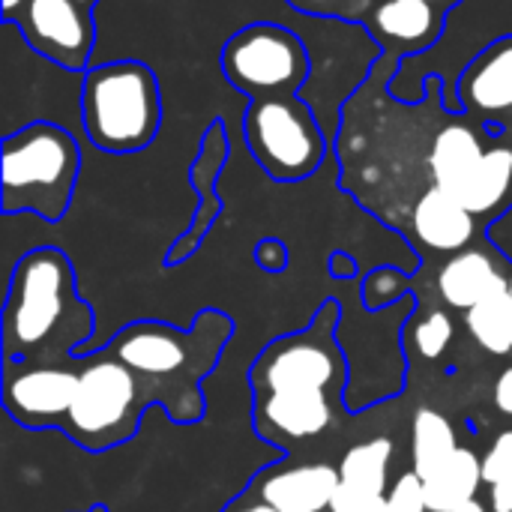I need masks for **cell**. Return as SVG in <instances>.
Returning a JSON list of instances; mask_svg holds the SVG:
<instances>
[{
	"mask_svg": "<svg viewBox=\"0 0 512 512\" xmlns=\"http://www.w3.org/2000/svg\"><path fill=\"white\" fill-rule=\"evenodd\" d=\"M453 512H489V510H486V507H483V504H480V501L474 498V501H468V504L456 507V510H453Z\"/></svg>",
	"mask_w": 512,
	"mask_h": 512,
	"instance_id": "d6a6232c",
	"label": "cell"
},
{
	"mask_svg": "<svg viewBox=\"0 0 512 512\" xmlns=\"http://www.w3.org/2000/svg\"><path fill=\"white\" fill-rule=\"evenodd\" d=\"M222 75L249 102L267 96H294L312 75V57L303 39L285 24L255 21L240 27L222 48Z\"/></svg>",
	"mask_w": 512,
	"mask_h": 512,
	"instance_id": "8992f818",
	"label": "cell"
},
{
	"mask_svg": "<svg viewBox=\"0 0 512 512\" xmlns=\"http://www.w3.org/2000/svg\"><path fill=\"white\" fill-rule=\"evenodd\" d=\"M114 354L132 372L168 375L186 363V342L162 324H135L114 342Z\"/></svg>",
	"mask_w": 512,
	"mask_h": 512,
	"instance_id": "e0dca14e",
	"label": "cell"
},
{
	"mask_svg": "<svg viewBox=\"0 0 512 512\" xmlns=\"http://www.w3.org/2000/svg\"><path fill=\"white\" fill-rule=\"evenodd\" d=\"M456 450H459V444H456V432H453L450 420L444 414L432 411V408H420L417 417H414V444H411L414 474L420 480H426Z\"/></svg>",
	"mask_w": 512,
	"mask_h": 512,
	"instance_id": "7402d4cb",
	"label": "cell"
},
{
	"mask_svg": "<svg viewBox=\"0 0 512 512\" xmlns=\"http://www.w3.org/2000/svg\"><path fill=\"white\" fill-rule=\"evenodd\" d=\"M474 342L495 354V357H507L512 354V288H501L495 294H489L486 300H480L474 309H468L465 318Z\"/></svg>",
	"mask_w": 512,
	"mask_h": 512,
	"instance_id": "44dd1931",
	"label": "cell"
},
{
	"mask_svg": "<svg viewBox=\"0 0 512 512\" xmlns=\"http://www.w3.org/2000/svg\"><path fill=\"white\" fill-rule=\"evenodd\" d=\"M81 126L102 153L147 150L162 129V90L153 66L144 60L90 66L81 78Z\"/></svg>",
	"mask_w": 512,
	"mask_h": 512,
	"instance_id": "7a4b0ae2",
	"label": "cell"
},
{
	"mask_svg": "<svg viewBox=\"0 0 512 512\" xmlns=\"http://www.w3.org/2000/svg\"><path fill=\"white\" fill-rule=\"evenodd\" d=\"M228 153H231V141H228V126L222 117L210 120L204 135H201V147H198V156L189 168V180L192 186L198 189V213H195V222L192 228L183 234V240L177 243V249L171 252V261H180L183 255L195 252V246L201 243V237L207 234V228L216 222V216L222 213V201L216 195V180L228 162Z\"/></svg>",
	"mask_w": 512,
	"mask_h": 512,
	"instance_id": "7c38bea8",
	"label": "cell"
},
{
	"mask_svg": "<svg viewBox=\"0 0 512 512\" xmlns=\"http://www.w3.org/2000/svg\"><path fill=\"white\" fill-rule=\"evenodd\" d=\"M492 399H495V408H498L504 417H512V366H507V369L495 378Z\"/></svg>",
	"mask_w": 512,
	"mask_h": 512,
	"instance_id": "83f0119b",
	"label": "cell"
},
{
	"mask_svg": "<svg viewBox=\"0 0 512 512\" xmlns=\"http://www.w3.org/2000/svg\"><path fill=\"white\" fill-rule=\"evenodd\" d=\"M429 3H435V6H441V9H447V12H450V9H456L462 0H429Z\"/></svg>",
	"mask_w": 512,
	"mask_h": 512,
	"instance_id": "836d02e7",
	"label": "cell"
},
{
	"mask_svg": "<svg viewBox=\"0 0 512 512\" xmlns=\"http://www.w3.org/2000/svg\"><path fill=\"white\" fill-rule=\"evenodd\" d=\"M492 510L512 512V477L492 486Z\"/></svg>",
	"mask_w": 512,
	"mask_h": 512,
	"instance_id": "f1b7e54d",
	"label": "cell"
},
{
	"mask_svg": "<svg viewBox=\"0 0 512 512\" xmlns=\"http://www.w3.org/2000/svg\"><path fill=\"white\" fill-rule=\"evenodd\" d=\"M507 276L498 270V264L480 252V249H465L459 255H453L441 276H438V288H441V297L456 306V309H474L480 300H486L489 294L507 288Z\"/></svg>",
	"mask_w": 512,
	"mask_h": 512,
	"instance_id": "ac0fdd59",
	"label": "cell"
},
{
	"mask_svg": "<svg viewBox=\"0 0 512 512\" xmlns=\"http://www.w3.org/2000/svg\"><path fill=\"white\" fill-rule=\"evenodd\" d=\"M255 258H258V264L264 270H273L276 273V270H282L288 264V249L279 240H264V243H258Z\"/></svg>",
	"mask_w": 512,
	"mask_h": 512,
	"instance_id": "4316f807",
	"label": "cell"
},
{
	"mask_svg": "<svg viewBox=\"0 0 512 512\" xmlns=\"http://www.w3.org/2000/svg\"><path fill=\"white\" fill-rule=\"evenodd\" d=\"M483 483V462L474 450L459 447L435 474L423 480L429 512H453L456 507L474 501Z\"/></svg>",
	"mask_w": 512,
	"mask_h": 512,
	"instance_id": "d6986e66",
	"label": "cell"
},
{
	"mask_svg": "<svg viewBox=\"0 0 512 512\" xmlns=\"http://www.w3.org/2000/svg\"><path fill=\"white\" fill-rule=\"evenodd\" d=\"M81 3H87V6H93V9H96V3H99V0H81Z\"/></svg>",
	"mask_w": 512,
	"mask_h": 512,
	"instance_id": "d590c367",
	"label": "cell"
},
{
	"mask_svg": "<svg viewBox=\"0 0 512 512\" xmlns=\"http://www.w3.org/2000/svg\"><path fill=\"white\" fill-rule=\"evenodd\" d=\"M90 512H102V510H90Z\"/></svg>",
	"mask_w": 512,
	"mask_h": 512,
	"instance_id": "8d00e7d4",
	"label": "cell"
},
{
	"mask_svg": "<svg viewBox=\"0 0 512 512\" xmlns=\"http://www.w3.org/2000/svg\"><path fill=\"white\" fill-rule=\"evenodd\" d=\"M411 231L426 249L459 255L477 234V216L450 192L429 186L411 207Z\"/></svg>",
	"mask_w": 512,
	"mask_h": 512,
	"instance_id": "5bb4252c",
	"label": "cell"
},
{
	"mask_svg": "<svg viewBox=\"0 0 512 512\" xmlns=\"http://www.w3.org/2000/svg\"><path fill=\"white\" fill-rule=\"evenodd\" d=\"M81 171V147L75 135L51 120H33L3 138L0 210L6 216L36 213L60 222L72 204Z\"/></svg>",
	"mask_w": 512,
	"mask_h": 512,
	"instance_id": "3957f363",
	"label": "cell"
},
{
	"mask_svg": "<svg viewBox=\"0 0 512 512\" xmlns=\"http://www.w3.org/2000/svg\"><path fill=\"white\" fill-rule=\"evenodd\" d=\"M512 477V429L498 435V441L492 444V450L483 459V483L495 486L501 480Z\"/></svg>",
	"mask_w": 512,
	"mask_h": 512,
	"instance_id": "484cf974",
	"label": "cell"
},
{
	"mask_svg": "<svg viewBox=\"0 0 512 512\" xmlns=\"http://www.w3.org/2000/svg\"><path fill=\"white\" fill-rule=\"evenodd\" d=\"M330 270H333V276H351L354 273V261L345 252H336L330 258Z\"/></svg>",
	"mask_w": 512,
	"mask_h": 512,
	"instance_id": "f546056e",
	"label": "cell"
},
{
	"mask_svg": "<svg viewBox=\"0 0 512 512\" xmlns=\"http://www.w3.org/2000/svg\"><path fill=\"white\" fill-rule=\"evenodd\" d=\"M261 417L285 438L300 441L321 435L330 426L333 411L324 393H270Z\"/></svg>",
	"mask_w": 512,
	"mask_h": 512,
	"instance_id": "ffe728a7",
	"label": "cell"
},
{
	"mask_svg": "<svg viewBox=\"0 0 512 512\" xmlns=\"http://www.w3.org/2000/svg\"><path fill=\"white\" fill-rule=\"evenodd\" d=\"M285 3L294 6L303 15L336 18V21H345V24H360L375 0H285Z\"/></svg>",
	"mask_w": 512,
	"mask_h": 512,
	"instance_id": "603a6c76",
	"label": "cell"
},
{
	"mask_svg": "<svg viewBox=\"0 0 512 512\" xmlns=\"http://www.w3.org/2000/svg\"><path fill=\"white\" fill-rule=\"evenodd\" d=\"M261 369L270 393H324L339 366L330 348L291 339L276 342V348L261 360Z\"/></svg>",
	"mask_w": 512,
	"mask_h": 512,
	"instance_id": "4fadbf2b",
	"label": "cell"
},
{
	"mask_svg": "<svg viewBox=\"0 0 512 512\" xmlns=\"http://www.w3.org/2000/svg\"><path fill=\"white\" fill-rule=\"evenodd\" d=\"M432 186L459 198L474 216L512 207V132L492 135L468 114L447 111L429 147Z\"/></svg>",
	"mask_w": 512,
	"mask_h": 512,
	"instance_id": "277c9868",
	"label": "cell"
},
{
	"mask_svg": "<svg viewBox=\"0 0 512 512\" xmlns=\"http://www.w3.org/2000/svg\"><path fill=\"white\" fill-rule=\"evenodd\" d=\"M339 489V471L330 465H300L270 474L261 483V501L276 512L330 510Z\"/></svg>",
	"mask_w": 512,
	"mask_h": 512,
	"instance_id": "2e32d148",
	"label": "cell"
},
{
	"mask_svg": "<svg viewBox=\"0 0 512 512\" xmlns=\"http://www.w3.org/2000/svg\"><path fill=\"white\" fill-rule=\"evenodd\" d=\"M243 135L255 162L264 168L267 177L279 183L312 177L330 150V141L312 105L300 93L249 102Z\"/></svg>",
	"mask_w": 512,
	"mask_h": 512,
	"instance_id": "5b68a950",
	"label": "cell"
},
{
	"mask_svg": "<svg viewBox=\"0 0 512 512\" xmlns=\"http://www.w3.org/2000/svg\"><path fill=\"white\" fill-rule=\"evenodd\" d=\"M78 375L66 369H27V372H6L3 384V405L6 411L27 426H54L69 417L75 399Z\"/></svg>",
	"mask_w": 512,
	"mask_h": 512,
	"instance_id": "8fae6325",
	"label": "cell"
},
{
	"mask_svg": "<svg viewBox=\"0 0 512 512\" xmlns=\"http://www.w3.org/2000/svg\"><path fill=\"white\" fill-rule=\"evenodd\" d=\"M240 512H276L270 504H258V507H246V510H240Z\"/></svg>",
	"mask_w": 512,
	"mask_h": 512,
	"instance_id": "e575fe53",
	"label": "cell"
},
{
	"mask_svg": "<svg viewBox=\"0 0 512 512\" xmlns=\"http://www.w3.org/2000/svg\"><path fill=\"white\" fill-rule=\"evenodd\" d=\"M459 114L474 117L492 135L512 132V33L498 36L462 69L456 84Z\"/></svg>",
	"mask_w": 512,
	"mask_h": 512,
	"instance_id": "9c48e42d",
	"label": "cell"
},
{
	"mask_svg": "<svg viewBox=\"0 0 512 512\" xmlns=\"http://www.w3.org/2000/svg\"><path fill=\"white\" fill-rule=\"evenodd\" d=\"M357 512H390L387 507V498H378V501H369V504H363Z\"/></svg>",
	"mask_w": 512,
	"mask_h": 512,
	"instance_id": "1f68e13d",
	"label": "cell"
},
{
	"mask_svg": "<svg viewBox=\"0 0 512 512\" xmlns=\"http://www.w3.org/2000/svg\"><path fill=\"white\" fill-rule=\"evenodd\" d=\"M90 330V312L75 294V270L54 246L27 252L12 273L3 315L6 363L12 357L42 354L48 345L81 342Z\"/></svg>",
	"mask_w": 512,
	"mask_h": 512,
	"instance_id": "6da1fadb",
	"label": "cell"
},
{
	"mask_svg": "<svg viewBox=\"0 0 512 512\" xmlns=\"http://www.w3.org/2000/svg\"><path fill=\"white\" fill-rule=\"evenodd\" d=\"M24 6V0H0V9H3V24Z\"/></svg>",
	"mask_w": 512,
	"mask_h": 512,
	"instance_id": "4dcf8cb0",
	"label": "cell"
},
{
	"mask_svg": "<svg viewBox=\"0 0 512 512\" xmlns=\"http://www.w3.org/2000/svg\"><path fill=\"white\" fill-rule=\"evenodd\" d=\"M393 441L372 438L357 444L339 462V489L330 504V512H357L363 504L384 498L387 477H390Z\"/></svg>",
	"mask_w": 512,
	"mask_h": 512,
	"instance_id": "9a60e30c",
	"label": "cell"
},
{
	"mask_svg": "<svg viewBox=\"0 0 512 512\" xmlns=\"http://www.w3.org/2000/svg\"><path fill=\"white\" fill-rule=\"evenodd\" d=\"M453 339V321L444 312H432L414 330V345L426 360H438Z\"/></svg>",
	"mask_w": 512,
	"mask_h": 512,
	"instance_id": "cb8c5ba5",
	"label": "cell"
},
{
	"mask_svg": "<svg viewBox=\"0 0 512 512\" xmlns=\"http://www.w3.org/2000/svg\"><path fill=\"white\" fill-rule=\"evenodd\" d=\"M387 507H390V512H429L426 492H423V480L414 471H405L396 480V486L390 489Z\"/></svg>",
	"mask_w": 512,
	"mask_h": 512,
	"instance_id": "d4e9b609",
	"label": "cell"
},
{
	"mask_svg": "<svg viewBox=\"0 0 512 512\" xmlns=\"http://www.w3.org/2000/svg\"><path fill=\"white\" fill-rule=\"evenodd\" d=\"M21 39L48 63L63 72H87L96 48L93 6L81 0H24V6L6 21Z\"/></svg>",
	"mask_w": 512,
	"mask_h": 512,
	"instance_id": "ba28073f",
	"label": "cell"
},
{
	"mask_svg": "<svg viewBox=\"0 0 512 512\" xmlns=\"http://www.w3.org/2000/svg\"><path fill=\"white\" fill-rule=\"evenodd\" d=\"M447 9L429 0H375L360 27L372 36L384 57L405 63L435 48L447 30Z\"/></svg>",
	"mask_w": 512,
	"mask_h": 512,
	"instance_id": "30bf717a",
	"label": "cell"
},
{
	"mask_svg": "<svg viewBox=\"0 0 512 512\" xmlns=\"http://www.w3.org/2000/svg\"><path fill=\"white\" fill-rule=\"evenodd\" d=\"M138 384L129 366L120 360H102L78 375L75 399L69 408V432L87 450H105L123 444L135 432Z\"/></svg>",
	"mask_w": 512,
	"mask_h": 512,
	"instance_id": "52a82bcc",
	"label": "cell"
}]
</instances>
